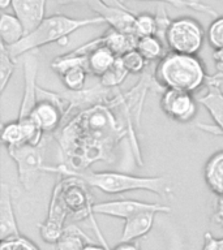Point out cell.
<instances>
[{
	"mask_svg": "<svg viewBox=\"0 0 223 250\" xmlns=\"http://www.w3.org/2000/svg\"><path fill=\"white\" fill-rule=\"evenodd\" d=\"M8 154L16 163L17 175L25 190H31L45 172V155L47 150V140L39 145L25 144L15 147H8Z\"/></svg>",
	"mask_w": 223,
	"mask_h": 250,
	"instance_id": "obj_6",
	"label": "cell"
},
{
	"mask_svg": "<svg viewBox=\"0 0 223 250\" xmlns=\"http://www.w3.org/2000/svg\"><path fill=\"white\" fill-rule=\"evenodd\" d=\"M88 66L77 65L70 68L60 76L62 82L69 91H80L85 89V82L88 78Z\"/></svg>",
	"mask_w": 223,
	"mask_h": 250,
	"instance_id": "obj_24",
	"label": "cell"
},
{
	"mask_svg": "<svg viewBox=\"0 0 223 250\" xmlns=\"http://www.w3.org/2000/svg\"><path fill=\"white\" fill-rule=\"evenodd\" d=\"M137 50L140 51L141 55L146 59V62H152L160 60L164 55L167 54V47L164 46L159 38L156 35H149V37H142L138 38L137 42Z\"/></svg>",
	"mask_w": 223,
	"mask_h": 250,
	"instance_id": "obj_23",
	"label": "cell"
},
{
	"mask_svg": "<svg viewBox=\"0 0 223 250\" xmlns=\"http://www.w3.org/2000/svg\"><path fill=\"white\" fill-rule=\"evenodd\" d=\"M20 236V229L16 220L11 187L5 183L0 185V241L9 237Z\"/></svg>",
	"mask_w": 223,
	"mask_h": 250,
	"instance_id": "obj_17",
	"label": "cell"
},
{
	"mask_svg": "<svg viewBox=\"0 0 223 250\" xmlns=\"http://www.w3.org/2000/svg\"><path fill=\"white\" fill-rule=\"evenodd\" d=\"M160 108L171 120L185 124L191 123L197 115L199 101L188 91L166 89L160 98Z\"/></svg>",
	"mask_w": 223,
	"mask_h": 250,
	"instance_id": "obj_9",
	"label": "cell"
},
{
	"mask_svg": "<svg viewBox=\"0 0 223 250\" xmlns=\"http://www.w3.org/2000/svg\"><path fill=\"white\" fill-rule=\"evenodd\" d=\"M222 81L223 74L217 73V72L213 76H207V80L205 82L206 90L202 95H200L197 101L210 113L211 119L221 128L223 134V91L221 89Z\"/></svg>",
	"mask_w": 223,
	"mask_h": 250,
	"instance_id": "obj_15",
	"label": "cell"
},
{
	"mask_svg": "<svg viewBox=\"0 0 223 250\" xmlns=\"http://www.w3.org/2000/svg\"><path fill=\"white\" fill-rule=\"evenodd\" d=\"M134 34L138 38L149 37V35H156V16L146 13V12L136 15Z\"/></svg>",
	"mask_w": 223,
	"mask_h": 250,
	"instance_id": "obj_31",
	"label": "cell"
},
{
	"mask_svg": "<svg viewBox=\"0 0 223 250\" xmlns=\"http://www.w3.org/2000/svg\"><path fill=\"white\" fill-rule=\"evenodd\" d=\"M0 250H39L37 246L27 240L26 237H22L21 234L16 237H9L5 240H1L0 242Z\"/></svg>",
	"mask_w": 223,
	"mask_h": 250,
	"instance_id": "obj_33",
	"label": "cell"
},
{
	"mask_svg": "<svg viewBox=\"0 0 223 250\" xmlns=\"http://www.w3.org/2000/svg\"><path fill=\"white\" fill-rule=\"evenodd\" d=\"M93 242V240L82 232L77 226L70 224L64 228L62 237L55 244L56 250H82L86 244Z\"/></svg>",
	"mask_w": 223,
	"mask_h": 250,
	"instance_id": "obj_22",
	"label": "cell"
},
{
	"mask_svg": "<svg viewBox=\"0 0 223 250\" xmlns=\"http://www.w3.org/2000/svg\"><path fill=\"white\" fill-rule=\"evenodd\" d=\"M82 250H111V249H110V248H106L105 245H97V244H94V242H90V244H86Z\"/></svg>",
	"mask_w": 223,
	"mask_h": 250,
	"instance_id": "obj_38",
	"label": "cell"
},
{
	"mask_svg": "<svg viewBox=\"0 0 223 250\" xmlns=\"http://www.w3.org/2000/svg\"><path fill=\"white\" fill-rule=\"evenodd\" d=\"M211 222L223 228V195H218V198H217L215 210L213 212V216H211Z\"/></svg>",
	"mask_w": 223,
	"mask_h": 250,
	"instance_id": "obj_35",
	"label": "cell"
},
{
	"mask_svg": "<svg viewBox=\"0 0 223 250\" xmlns=\"http://www.w3.org/2000/svg\"><path fill=\"white\" fill-rule=\"evenodd\" d=\"M138 1H158V3L168 4L175 8H180V9H191V11L199 12V13H203L215 19L218 17L217 11H214V8L210 7L209 4H205L201 0H138Z\"/></svg>",
	"mask_w": 223,
	"mask_h": 250,
	"instance_id": "obj_25",
	"label": "cell"
},
{
	"mask_svg": "<svg viewBox=\"0 0 223 250\" xmlns=\"http://www.w3.org/2000/svg\"><path fill=\"white\" fill-rule=\"evenodd\" d=\"M45 172L59 176H76L84 180L89 187L97 188L107 194H120L127 191H149L159 197L171 194L172 183L167 176H134L116 171H72L59 163L58 166H45Z\"/></svg>",
	"mask_w": 223,
	"mask_h": 250,
	"instance_id": "obj_2",
	"label": "cell"
},
{
	"mask_svg": "<svg viewBox=\"0 0 223 250\" xmlns=\"http://www.w3.org/2000/svg\"><path fill=\"white\" fill-rule=\"evenodd\" d=\"M123 60V64L129 72V74H141L144 73L145 68H146V59L141 55V52L137 48L125 52L123 56H120Z\"/></svg>",
	"mask_w": 223,
	"mask_h": 250,
	"instance_id": "obj_30",
	"label": "cell"
},
{
	"mask_svg": "<svg viewBox=\"0 0 223 250\" xmlns=\"http://www.w3.org/2000/svg\"><path fill=\"white\" fill-rule=\"evenodd\" d=\"M15 72V59L12 58L5 44L0 43V93L7 89L8 82L11 81Z\"/></svg>",
	"mask_w": 223,
	"mask_h": 250,
	"instance_id": "obj_28",
	"label": "cell"
},
{
	"mask_svg": "<svg viewBox=\"0 0 223 250\" xmlns=\"http://www.w3.org/2000/svg\"><path fill=\"white\" fill-rule=\"evenodd\" d=\"M203 179L214 194L223 195V150L214 152L203 167Z\"/></svg>",
	"mask_w": 223,
	"mask_h": 250,
	"instance_id": "obj_19",
	"label": "cell"
},
{
	"mask_svg": "<svg viewBox=\"0 0 223 250\" xmlns=\"http://www.w3.org/2000/svg\"><path fill=\"white\" fill-rule=\"evenodd\" d=\"M156 214V211H142L125 219L120 242H133L146 236L154 226Z\"/></svg>",
	"mask_w": 223,
	"mask_h": 250,
	"instance_id": "obj_18",
	"label": "cell"
},
{
	"mask_svg": "<svg viewBox=\"0 0 223 250\" xmlns=\"http://www.w3.org/2000/svg\"><path fill=\"white\" fill-rule=\"evenodd\" d=\"M8 7H12V0H0V8L7 9Z\"/></svg>",
	"mask_w": 223,
	"mask_h": 250,
	"instance_id": "obj_39",
	"label": "cell"
},
{
	"mask_svg": "<svg viewBox=\"0 0 223 250\" xmlns=\"http://www.w3.org/2000/svg\"><path fill=\"white\" fill-rule=\"evenodd\" d=\"M43 140L45 133L30 117L16 119L5 123L1 128V142L7 148L25 144L39 145Z\"/></svg>",
	"mask_w": 223,
	"mask_h": 250,
	"instance_id": "obj_11",
	"label": "cell"
},
{
	"mask_svg": "<svg viewBox=\"0 0 223 250\" xmlns=\"http://www.w3.org/2000/svg\"><path fill=\"white\" fill-rule=\"evenodd\" d=\"M22 69H23V95L20 104V111L17 119H27L30 117L31 111L34 109L37 102H38V94H37V76H38V59L34 54L27 52L22 55Z\"/></svg>",
	"mask_w": 223,
	"mask_h": 250,
	"instance_id": "obj_13",
	"label": "cell"
},
{
	"mask_svg": "<svg viewBox=\"0 0 223 250\" xmlns=\"http://www.w3.org/2000/svg\"><path fill=\"white\" fill-rule=\"evenodd\" d=\"M37 94L38 102L31 111L30 119L45 134H54L64 124L66 102L60 93H55L39 86Z\"/></svg>",
	"mask_w": 223,
	"mask_h": 250,
	"instance_id": "obj_7",
	"label": "cell"
},
{
	"mask_svg": "<svg viewBox=\"0 0 223 250\" xmlns=\"http://www.w3.org/2000/svg\"><path fill=\"white\" fill-rule=\"evenodd\" d=\"M52 193L58 195L69 216L76 220L85 218L91 219L98 237L101 238L102 242H106L94 220L93 195L90 193L89 185L84 180L76 176H62V180L55 185Z\"/></svg>",
	"mask_w": 223,
	"mask_h": 250,
	"instance_id": "obj_5",
	"label": "cell"
},
{
	"mask_svg": "<svg viewBox=\"0 0 223 250\" xmlns=\"http://www.w3.org/2000/svg\"><path fill=\"white\" fill-rule=\"evenodd\" d=\"M154 78L163 89L183 90L193 93L207 80L205 64L197 55L170 51L158 60Z\"/></svg>",
	"mask_w": 223,
	"mask_h": 250,
	"instance_id": "obj_4",
	"label": "cell"
},
{
	"mask_svg": "<svg viewBox=\"0 0 223 250\" xmlns=\"http://www.w3.org/2000/svg\"><path fill=\"white\" fill-rule=\"evenodd\" d=\"M26 35L22 23L15 15L3 12L0 16V38L1 43L11 47L19 43Z\"/></svg>",
	"mask_w": 223,
	"mask_h": 250,
	"instance_id": "obj_21",
	"label": "cell"
},
{
	"mask_svg": "<svg viewBox=\"0 0 223 250\" xmlns=\"http://www.w3.org/2000/svg\"><path fill=\"white\" fill-rule=\"evenodd\" d=\"M116 54L111 51L109 47H97L90 54H88V70L95 77L101 78L107 73L116 62Z\"/></svg>",
	"mask_w": 223,
	"mask_h": 250,
	"instance_id": "obj_20",
	"label": "cell"
},
{
	"mask_svg": "<svg viewBox=\"0 0 223 250\" xmlns=\"http://www.w3.org/2000/svg\"><path fill=\"white\" fill-rule=\"evenodd\" d=\"M150 90L152 80L142 76L127 93L119 91L111 102L88 107L68 119L54 133L62 156L60 164L72 171H84L94 163H110L115 159L117 145L127 138L142 166L136 126L140 125L142 105Z\"/></svg>",
	"mask_w": 223,
	"mask_h": 250,
	"instance_id": "obj_1",
	"label": "cell"
},
{
	"mask_svg": "<svg viewBox=\"0 0 223 250\" xmlns=\"http://www.w3.org/2000/svg\"><path fill=\"white\" fill-rule=\"evenodd\" d=\"M47 0H12V9L29 34L46 19Z\"/></svg>",
	"mask_w": 223,
	"mask_h": 250,
	"instance_id": "obj_16",
	"label": "cell"
},
{
	"mask_svg": "<svg viewBox=\"0 0 223 250\" xmlns=\"http://www.w3.org/2000/svg\"><path fill=\"white\" fill-rule=\"evenodd\" d=\"M222 1H223V0H222Z\"/></svg>",
	"mask_w": 223,
	"mask_h": 250,
	"instance_id": "obj_41",
	"label": "cell"
},
{
	"mask_svg": "<svg viewBox=\"0 0 223 250\" xmlns=\"http://www.w3.org/2000/svg\"><path fill=\"white\" fill-rule=\"evenodd\" d=\"M111 250H140V246L134 242H120Z\"/></svg>",
	"mask_w": 223,
	"mask_h": 250,
	"instance_id": "obj_37",
	"label": "cell"
},
{
	"mask_svg": "<svg viewBox=\"0 0 223 250\" xmlns=\"http://www.w3.org/2000/svg\"><path fill=\"white\" fill-rule=\"evenodd\" d=\"M206 33L202 25L192 17L172 20L167 33L168 50L179 54L197 55L205 42Z\"/></svg>",
	"mask_w": 223,
	"mask_h": 250,
	"instance_id": "obj_8",
	"label": "cell"
},
{
	"mask_svg": "<svg viewBox=\"0 0 223 250\" xmlns=\"http://www.w3.org/2000/svg\"><path fill=\"white\" fill-rule=\"evenodd\" d=\"M213 62H214L217 73L223 74V48L214 50V52H213Z\"/></svg>",
	"mask_w": 223,
	"mask_h": 250,
	"instance_id": "obj_36",
	"label": "cell"
},
{
	"mask_svg": "<svg viewBox=\"0 0 223 250\" xmlns=\"http://www.w3.org/2000/svg\"><path fill=\"white\" fill-rule=\"evenodd\" d=\"M94 214L105 215L111 218L128 219L132 215L142 212V211H156L158 214H168L171 212V207L159 205V203L141 202L134 199H115L107 202L94 203Z\"/></svg>",
	"mask_w": 223,
	"mask_h": 250,
	"instance_id": "obj_10",
	"label": "cell"
},
{
	"mask_svg": "<svg viewBox=\"0 0 223 250\" xmlns=\"http://www.w3.org/2000/svg\"><path fill=\"white\" fill-rule=\"evenodd\" d=\"M129 72L127 70V68L123 64V60L121 58L116 59V62L112 65V68L102 76L99 78V82L102 85L106 86V87H111V89H115V87H119V86L123 83V82L127 80Z\"/></svg>",
	"mask_w": 223,
	"mask_h": 250,
	"instance_id": "obj_27",
	"label": "cell"
},
{
	"mask_svg": "<svg viewBox=\"0 0 223 250\" xmlns=\"http://www.w3.org/2000/svg\"><path fill=\"white\" fill-rule=\"evenodd\" d=\"M106 21L101 16H94L89 19H73L66 15H52L43 20L35 30L26 34L19 43L7 47L8 52L13 59H17L27 52L38 50L41 47L59 43L60 46H67L69 35L82 27L103 25Z\"/></svg>",
	"mask_w": 223,
	"mask_h": 250,
	"instance_id": "obj_3",
	"label": "cell"
},
{
	"mask_svg": "<svg viewBox=\"0 0 223 250\" xmlns=\"http://www.w3.org/2000/svg\"><path fill=\"white\" fill-rule=\"evenodd\" d=\"M77 65L88 66V55H78L69 52V54L58 56L51 62V69L56 72L59 76H62L68 69Z\"/></svg>",
	"mask_w": 223,
	"mask_h": 250,
	"instance_id": "obj_26",
	"label": "cell"
},
{
	"mask_svg": "<svg viewBox=\"0 0 223 250\" xmlns=\"http://www.w3.org/2000/svg\"><path fill=\"white\" fill-rule=\"evenodd\" d=\"M137 42H138V37L136 34H127V33H121V31L110 27L109 30L103 35H101L99 38L93 39L85 44H81L70 52L78 55H88L93 50H95L97 47L105 46L113 51L116 56H123L125 52L134 50L137 47Z\"/></svg>",
	"mask_w": 223,
	"mask_h": 250,
	"instance_id": "obj_12",
	"label": "cell"
},
{
	"mask_svg": "<svg viewBox=\"0 0 223 250\" xmlns=\"http://www.w3.org/2000/svg\"><path fill=\"white\" fill-rule=\"evenodd\" d=\"M86 3L95 12V16H101L110 27L121 33L134 34L136 15H133L128 8L109 7L99 0H86Z\"/></svg>",
	"mask_w": 223,
	"mask_h": 250,
	"instance_id": "obj_14",
	"label": "cell"
},
{
	"mask_svg": "<svg viewBox=\"0 0 223 250\" xmlns=\"http://www.w3.org/2000/svg\"><path fill=\"white\" fill-rule=\"evenodd\" d=\"M82 0H58L59 4L62 5H68V4H73V3H80Z\"/></svg>",
	"mask_w": 223,
	"mask_h": 250,
	"instance_id": "obj_40",
	"label": "cell"
},
{
	"mask_svg": "<svg viewBox=\"0 0 223 250\" xmlns=\"http://www.w3.org/2000/svg\"><path fill=\"white\" fill-rule=\"evenodd\" d=\"M156 37L162 41L164 46L167 47V33L171 26L172 20L170 19L167 11H166V4L159 3L156 5Z\"/></svg>",
	"mask_w": 223,
	"mask_h": 250,
	"instance_id": "obj_29",
	"label": "cell"
},
{
	"mask_svg": "<svg viewBox=\"0 0 223 250\" xmlns=\"http://www.w3.org/2000/svg\"><path fill=\"white\" fill-rule=\"evenodd\" d=\"M202 250H223V237L215 238L210 232L203 234Z\"/></svg>",
	"mask_w": 223,
	"mask_h": 250,
	"instance_id": "obj_34",
	"label": "cell"
},
{
	"mask_svg": "<svg viewBox=\"0 0 223 250\" xmlns=\"http://www.w3.org/2000/svg\"><path fill=\"white\" fill-rule=\"evenodd\" d=\"M207 42L214 50L223 48V16L215 17L206 31Z\"/></svg>",
	"mask_w": 223,
	"mask_h": 250,
	"instance_id": "obj_32",
	"label": "cell"
}]
</instances>
